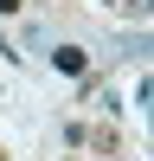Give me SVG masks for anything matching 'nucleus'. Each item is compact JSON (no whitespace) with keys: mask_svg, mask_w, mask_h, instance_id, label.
<instances>
[{"mask_svg":"<svg viewBox=\"0 0 154 161\" xmlns=\"http://www.w3.org/2000/svg\"><path fill=\"white\" fill-rule=\"evenodd\" d=\"M51 64H58L64 77H84V71H90V58H84L77 45H58V52H51Z\"/></svg>","mask_w":154,"mask_h":161,"instance_id":"1","label":"nucleus"},{"mask_svg":"<svg viewBox=\"0 0 154 161\" xmlns=\"http://www.w3.org/2000/svg\"><path fill=\"white\" fill-rule=\"evenodd\" d=\"M0 13H19V0H0Z\"/></svg>","mask_w":154,"mask_h":161,"instance_id":"2","label":"nucleus"}]
</instances>
